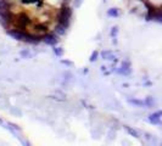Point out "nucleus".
<instances>
[{
    "label": "nucleus",
    "mask_w": 162,
    "mask_h": 146,
    "mask_svg": "<svg viewBox=\"0 0 162 146\" xmlns=\"http://www.w3.org/2000/svg\"><path fill=\"white\" fill-rule=\"evenodd\" d=\"M154 6H156V7H161L162 5V0H149Z\"/></svg>",
    "instance_id": "nucleus-2"
},
{
    "label": "nucleus",
    "mask_w": 162,
    "mask_h": 146,
    "mask_svg": "<svg viewBox=\"0 0 162 146\" xmlns=\"http://www.w3.org/2000/svg\"><path fill=\"white\" fill-rule=\"evenodd\" d=\"M106 1H107V0H102V2H106Z\"/></svg>",
    "instance_id": "nucleus-4"
},
{
    "label": "nucleus",
    "mask_w": 162,
    "mask_h": 146,
    "mask_svg": "<svg viewBox=\"0 0 162 146\" xmlns=\"http://www.w3.org/2000/svg\"><path fill=\"white\" fill-rule=\"evenodd\" d=\"M72 1H73V6L78 9V7H81L82 6V4H83L84 0H72Z\"/></svg>",
    "instance_id": "nucleus-3"
},
{
    "label": "nucleus",
    "mask_w": 162,
    "mask_h": 146,
    "mask_svg": "<svg viewBox=\"0 0 162 146\" xmlns=\"http://www.w3.org/2000/svg\"><path fill=\"white\" fill-rule=\"evenodd\" d=\"M120 14H121V10L118 9V7H110L109 10H107V15L110 16V17H118L120 16Z\"/></svg>",
    "instance_id": "nucleus-1"
}]
</instances>
